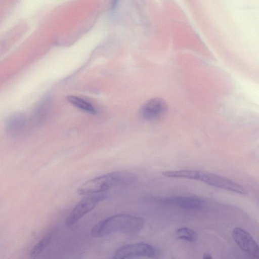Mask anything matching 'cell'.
Segmentation results:
<instances>
[{
	"label": "cell",
	"mask_w": 259,
	"mask_h": 259,
	"mask_svg": "<svg viewBox=\"0 0 259 259\" xmlns=\"http://www.w3.org/2000/svg\"><path fill=\"white\" fill-rule=\"evenodd\" d=\"M144 220L141 217L126 214H117L108 217L96 224L91 234L96 238L121 232L135 235L143 228Z\"/></svg>",
	"instance_id": "cell-1"
},
{
	"label": "cell",
	"mask_w": 259,
	"mask_h": 259,
	"mask_svg": "<svg viewBox=\"0 0 259 259\" xmlns=\"http://www.w3.org/2000/svg\"><path fill=\"white\" fill-rule=\"evenodd\" d=\"M138 177L126 170L112 171L90 179L80 185L77 189L80 195H88L104 192L114 187L130 185L136 183Z\"/></svg>",
	"instance_id": "cell-2"
},
{
	"label": "cell",
	"mask_w": 259,
	"mask_h": 259,
	"mask_svg": "<svg viewBox=\"0 0 259 259\" xmlns=\"http://www.w3.org/2000/svg\"><path fill=\"white\" fill-rule=\"evenodd\" d=\"M182 179L195 180L209 186L230 191L243 195L247 194L246 190L241 185L223 176L203 170L183 169L180 171Z\"/></svg>",
	"instance_id": "cell-3"
},
{
	"label": "cell",
	"mask_w": 259,
	"mask_h": 259,
	"mask_svg": "<svg viewBox=\"0 0 259 259\" xmlns=\"http://www.w3.org/2000/svg\"><path fill=\"white\" fill-rule=\"evenodd\" d=\"M85 196L75 205L66 218L65 222L66 227H70L74 225L107 197V194L104 192Z\"/></svg>",
	"instance_id": "cell-4"
},
{
	"label": "cell",
	"mask_w": 259,
	"mask_h": 259,
	"mask_svg": "<svg viewBox=\"0 0 259 259\" xmlns=\"http://www.w3.org/2000/svg\"><path fill=\"white\" fill-rule=\"evenodd\" d=\"M159 254V250L155 246L143 242L123 245L117 249L114 258L124 259L135 257H155Z\"/></svg>",
	"instance_id": "cell-5"
},
{
	"label": "cell",
	"mask_w": 259,
	"mask_h": 259,
	"mask_svg": "<svg viewBox=\"0 0 259 259\" xmlns=\"http://www.w3.org/2000/svg\"><path fill=\"white\" fill-rule=\"evenodd\" d=\"M168 111L166 102L160 98H154L146 101L141 106L140 114L147 121H153L163 118Z\"/></svg>",
	"instance_id": "cell-6"
},
{
	"label": "cell",
	"mask_w": 259,
	"mask_h": 259,
	"mask_svg": "<svg viewBox=\"0 0 259 259\" xmlns=\"http://www.w3.org/2000/svg\"><path fill=\"white\" fill-rule=\"evenodd\" d=\"M233 239L239 248L252 258H259L258 246L252 236L246 231L235 227L232 231Z\"/></svg>",
	"instance_id": "cell-7"
},
{
	"label": "cell",
	"mask_w": 259,
	"mask_h": 259,
	"mask_svg": "<svg viewBox=\"0 0 259 259\" xmlns=\"http://www.w3.org/2000/svg\"><path fill=\"white\" fill-rule=\"evenodd\" d=\"M161 202L165 205L189 210L202 209L206 206L204 199L194 196H172L165 198Z\"/></svg>",
	"instance_id": "cell-8"
},
{
	"label": "cell",
	"mask_w": 259,
	"mask_h": 259,
	"mask_svg": "<svg viewBox=\"0 0 259 259\" xmlns=\"http://www.w3.org/2000/svg\"><path fill=\"white\" fill-rule=\"evenodd\" d=\"M52 102L49 98L41 100L28 118L30 130L43 125L48 119L52 110Z\"/></svg>",
	"instance_id": "cell-9"
},
{
	"label": "cell",
	"mask_w": 259,
	"mask_h": 259,
	"mask_svg": "<svg viewBox=\"0 0 259 259\" xmlns=\"http://www.w3.org/2000/svg\"><path fill=\"white\" fill-rule=\"evenodd\" d=\"M6 130L7 134L12 137L24 134L30 130L28 117L21 113L12 115L6 122Z\"/></svg>",
	"instance_id": "cell-10"
},
{
	"label": "cell",
	"mask_w": 259,
	"mask_h": 259,
	"mask_svg": "<svg viewBox=\"0 0 259 259\" xmlns=\"http://www.w3.org/2000/svg\"><path fill=\"white\" fill-rule=\"evenodd\" d=\"M67 101L77 108L92 114L97 112L94 106L88 101L75 96H68Z\"/></svg>",
	"instance_id": "cell-11"
},
{
	"label": "cell",
	"mask_w": 259,
	"mask_h": 259,
	"mask_svg": "<svg viewBox=\"0 0 259 259\" xmlns=\"http://www.w3.org/2000/svg\"><path fill=\"white\" fill-rule=\"evenodd\" d=\"M176 235L179 239L189 242H195L198 239L197 233L188 227H181L176 231Z\"/></svg>",
	"instance_id": "cell-12"
},
{
	"label": "cell",
	"mask_w": 259,
	"mask_h": 259,
	"mask_svg": "<svg viewBox=\"0 0 259 259\" xmlns=\"http://www.w3.org/2000/svg\"><path fill=\"white\" fill-rule=\"evenodd\" d=\"M118 0H111L110 1V7L111 9H114L117 5Z\"/></svg>",
	"instance_id": "cell-13"
},
{
	"label": "cell",
	"mask_w": 259,
	"mask_h": 259,
	"mask_svg": "<svg viewBox=\"0 0 259 259\" xmlns=\"http://www.w3.org/2000/svg\"><path fill=\"white\" fill-rule=\"evenodd\" d=\"M203 258L204 259H210L212 258V256L210 254L206 253L203 255Z\"/></svg>",
	"instance_id": "cell-14"
}]
</instances>
